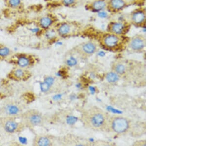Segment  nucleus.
Returning a JSON list of instances; mask_svg holds the SVG:
<instances>
[{"instance_id":"25","label":"nucleus","mask_w":221,"mask_h":146,"mask_svg":"<svg viewBox=\"0 0 221 146\" xmlns=\"http://www.w3.org/2000/svg\"><path fill=\"white\" fill-rule=\"evenodd\" d=\"M50 88V85L47 83L43 82L40 84V88L41 91L43 92H47L48 91Z\"/></svg>"},{"instance_id":"15","label":"nucleus","mask_w":221,"mask_h":146,"mask_svg":"<svg viewBox=\"0 0 221 146\" xmlns=\"http://www.w3.org/2000/svg\"><path fill=\"white\" fill-rule=\"evenodd\" d=\"M7 6L13 9H20L22 6V0H6Z\"/></svg>"},{"instance_id":"29","label":"nucleus","mask_w":221,"mask_h":146,"mask_svg":"<svg viewBox=\"0 0 221 146\" xmlns=\"http://www.w3.org/2000/svg\"><path fill=\"white\" fill-rule=\"evenodd\" d=\"M139 0H125L127 4H134L138 3Z\"/></svg>"},{"instance_id":"23","label":"nucleus","mask_w":221,"mask_h":146,"mask_svg":"<svg viewBox=\"0 0 221 146\" xmlns=\"http://www.w3.org/2000/svg\"><path fill=\"white\" fill-rule=\"evenodd\" d=\"M77 63V60L75 57H74L73 56L70 57L67 59V60H66V63L68 65L70 66H73L75 65H76Z\"/></svg>"},{"instance_id":"10","label":"nucleus","mask_w":221,"mask_h":146,"mask_svg":"<svg viewBox=\"0 0 221 146\" xmlns=\"http://www.w3.org/2000/svg\"><path fill=\"white\" fill-rule=\"evenodd\" d=\"M127 5L125 0H109L107 9L111 12H117L123 10Z\"/></svg>"},{"instance_id":"12","label":"nucleus","mask_w":221,"mask_h":146,"mask_svg":"<svg viewBox=\"0 0 221 146\" xmlns=\"http://www.w3.org/2000/svg\"><path fill=\"white\" fill-rule=\"evenodd\" d=\"M54 22V19L52 16L45 15L39 18L38 21V26L41 29L46 30L51 28Z\"/></svg>"},{"instance_id":"26","label":"nucleus","mask_w":221,"mask_h":146,"mask_svg":"<svg viewBox=\"0 0 221 146\" xmlns=\"http://www.w3.org/2000/svg\"><path fill=\"white\" fill-rule=\"evenodd\" d=\"M15 76L17 78H22L24 75V72L22 69H17L14 71Z\"/></svg>"},{"instance_id":"6","label":"nucleus","mask_w":221,"mask_h":146,"mask_svg":"<svg viewBox=\"0 0 221 146\" xmlns=\"http://www.w3.org/2000/svg\"><path fill=\"white\" fill-rule=\"evenodd\" d=\"M130 17L131 22L133 25L141 27L145 25L146 13L144 9L141 8L133 10Z\"/></svg>"},{"instance_id":"24","label":"nucleus","mask_w":221,"mask_h":146,"mask_svg":"<svg viewBox=\"0 0 221 146\" xmlns=\"http://www.w3.org/2000/svg\"><path fill=\"white\" fill-rule=\"evenodd\" d=\"M96 13L98 17L101 19H107L109 17V14L107 12H106V10H102Z\"/></svg>"},{"instance_id":"18","label":"nucleus","mask_w":221,"mask_h":146,"mask_svg":"<svg viewBox=\"0 0 221 146\" xmlns=\"http://www.w3.org/2000/svg\"><path fill=\"white\" fill-rule=\"evenodd\" d=\"M18 64L21 68H25L29 64V60L26 56H21L18 60Z\"/></svg>"},{"instance_id":"31","label":"nucleus","mask_w":221,"mask_h":146,"mask_svg":"<svg viewBox=\"0 0 221 146\" xmlns=\"http://www.w3.org/2000/svg\"><path fill=\"white\" fill-rule=\"evenodd\" d=\"M44 1H54V0H44Z\"/></svg>"},{"instance_id":"5","label":"nucleus","mask_w":221,"mask_h":146,"mask_svg":"<svg viewBox=\"0 0 221 146\" xmlns=\"http://www.w3.org/2000/svg\"><path fill=\"white\" fill-rule=\"evenodd\" d=\"M129 27L128 24L125 21H113L108 26L107 31L116 35H123L127 32Z\"/></svg>"},{"instance_id":"14","label":"nucleus","mask_w":221,"mask_h":146,"mask_svg":"<svg viewBox=\"0 0 221 146\" xmlns=\"http://www.w3.org/2000/svg\"><path fill=\"white\" fill-rule=\"evenodd\" d=\"M35 145L37 146H51L52 144L51 140L46 136H39L35 139Z\"/></svg>"},{"instance_id":"20","label":"nucleus","mask_w":221,"mask_h":146,"mask_svg":"<svg viewBox=\"0 0 221 146\" xmlns=\"http://www.w3.org/2000/svg\"><path fill=\"white\" fill-rule=\"evenodd\" d=\"M6 111H7V113L9 114V115H16L19 113L20 110L18 106L15 105H10L7 107Z\"/></svg>"},{"instance_id":"4","label":"nucleus","mask_w":221,"mask_h":146,"mask_svg":"<svg viewBox=\"0 0 221 146\" xmlns=\"http://www.w3.org/2000/svg\"><path fill=\"white\" fill-rule=\"evenodd\" d=\"M75 52L81 58H87L97 51V46L93 41H88L82 43L75 47Z\"/></svg>"},{"instance_id":"3","label":"nucleus","mask_w":221,"mask_h":146,"mask_svg":"<svg viewBox=\"0 0 221 146\" xmlns=\"http://www.w3.org/2000/svg\"><path fill=\"white\" fill-rule=\"evenodd\" d=\"M122 36L108 32L102 35L101 38V43L104 47L108 49H116L122 43Z\"/></svg>"},{"instance_id":"9","label":"nucleus","mask_w":221,"mask_h":146,"mask_svg":"<svg viewBox=\"0 0 221 146\" xmlns=\"http://www.w3.org/2000/svg\"><path fill=\"white\" fill-rule=\"evenodd\" d=\"M43 117L41 114L36 111L29 112L26 116L27 122L31 126L36 127L40 125L43 122Z\"/></svg>"},{"instance_id":"22","label":"nucleus","mask_w":221,"mask_h":146,"mask_svg":"<svg viewBox=\"0 0 221 146\" xmlns=\"http://www.w3.org/2000/svg\"><path fill=\"white\" fill-rule=\"evenodd\" d=\"M10 50L8 47H0V56L5 57L10 54Z\"/></svg>"},{"instance_id":"7","label":"nucleus","mask_w":221,"mask_h":146,"mask_svg":"<svg viewBox=\"0 0 221 146\" xmlns=\"http://www.w3.org/2000/svg\"><path fill=\"white\" fill-rule=\"evenodd\" d=\"M128 47L134 51H140L146 47V40L141 35H137L130 40Z\"/></svg>"},{"instance_id":"16","label":"nucleus","mask_w":221,"mask_h":146,"mask_svg":"<svg viewBox=\"0 0 221 146\" xmlns=\"http://www.w3.org/2000/svg\"><path fill=\"white\" fill-rule=\"evenodd\" d=\"M106 79L108 82L111 83H116L119 80V75L114 71L110 72L106 74Z\"/></svg>"},{"instance_id":"13","label":"nucleus","mask_w":221,"mask_h":146,"mask_svg":"<svg viewBox=\"0 0 221 146\" xmlns=\"http://www.w3.org/2000/svg\"><path fill=\"white\" fill-rule=\"evenodd\" d=\"M18 127L17 123L12 119H7L4 122V129L9 133L14 132L17 129Z\"/></svg>"},{"instance_id":"17","label":"nucleus","mask_w":221,"mask_h":146,"mask_svg":"<svg viewBox=\"0 0 221 146\" xmlns=\"http://www.w3.org/2000/svg\"><path fill=\"white\" fill-rule=\"evenodd\" d=\"M113 69L114 72L118 74V75H122L125 72L126 67L122 63H116L114 65Z\"/></svg>"},{"instance_id":"27","label":"nucleus","mask_w":221,"mask_h":146,"mask_svg":"<svg viewBox=\"0 0 221 146\" xmlns=\"http://www.w3.org/2000/svg\"><path fill=\"white\" fill-rule=\"evenodd\" d=\"M29 30L31 32H32L33 34H39V33L41 32V31H42V29H41V28H40L39 27L37 26V27H32V28L29 29Z\"/></svg>"},{"instance_id":"30","label":"nucleus","mask_w":221,"mask_h":146,"mask_svg":"<svg viewBox=\"0 0 221 146\" xmlns=\"http://www.w3.org/2000/svg\"><path fill=\"white\" fill-rule=\"evenodd\" d=\"M19 141L22 144H25L27 142V139L25 137H19Z\"/></svg>"},{"instance_id":"21","label":"nucleus","mask_w":221,"mask_h":146,"mask_svg":"<svg viewBox=\"0 0 221 146\" xmlns=\"http://www.w3.org/2000/svg\"><path fill=\"white\" fill-rule=\"evenodd\" d=\"M78 0H61V2L63 6L67 7H71L76 4Z\"/></svg>"},{"instance_id":"11","label":"nucleus","mask_w":221,"mask_h":146,"mask_svg":"<svg viewBox=\"0 0 221 146\" xmlns=\"http://www.w3.org/2000/svg\"><path fill=\"white\" fill-rule=\"evenodd\" d=\"M108 1L106 0H94L88 4V7L90 11L97 13L107 9Z\"/></svg>"},{"instance_id":"2","label":"nucleus","mask_w":221,"mask_h":146,"mask_svg":"<svg viewBox=\"0 0 221 146\" xmlns=\"http://www.w3.org/2000/svg\"><path fill=\"white\" fill-rule=\"evenodd\" d=\"M130 122L127 118L121 116L110 117L108 130L116 134H124L129 129Z\"/></svg>"},{"instance_id":"28","label":"nucleus","mask_w":221,"mask_h":146,"mask_svg":"<svg viewBox=\"0 0 221 146\" xmlns=\"http://www.w3.org/2000/svg\"><path fill=\"white\" fill-rule=\"evenodd\" d=\"M54 81V79L53 78H52V77H48V78L46 79L45 82L47 83L48 84H49L51 86L53 84Z\"/></svg>"},{"instance_id":"1","label":"nucleus","mask_w":221,"mask_h":146,"mask_svg":"<svg viewBox=\"0 0 221 146\" xmlns=\"http://www.w3.org/2000/svg\"><path fill=\"white\" fill-rule=\"evenodd\" d=\"M109 117L107 114L97 107L90 108L82 114L81 120L85 127L96 131L108 130Z\"/></svg>"},{"instance_id":"32","label":"nucleus","mask_w":221,"mask_h":146,"mask_svg":"<svg viewBox=\"0 0 221 146\" xmlns=\"http://www.w3.org/2000/svg\"><path fill=\"white\" fill-rule=\"evenodd\" d=\"M1 10L0 9V13H1Z\"/></svg>"},{"instance_id":"19","label":"nucleus","mask_w":221,"mask_h":146,"mask_svg":"<svg viewBox=\"0 0 221 146\" xmlns=\"http://www.w3.org/2000/svg\"><path fill=\"white\" fill-rule=\"evenodd\" d=\"M45 31V32L44 34V35L47 40H52L57 35L56 29H52L51 28Z\"/></svg>"},{"instance_id":"8","label":"nucleus","mask_w":221,"mask_h":146,"mask_svg":"<svg viewBox=\"0 0 221 146\" xmlns=\"http://www.w3.org/2000/svg\"><path fill=\"white\" fill-rule=\"evenodd\" d=\"M75 24H71L68 22H62V23L59 24L56 27V32L58 35L60 37H66L70 35L73 32L74 29L76 27Z\"/></svg>"}]
</instances>
